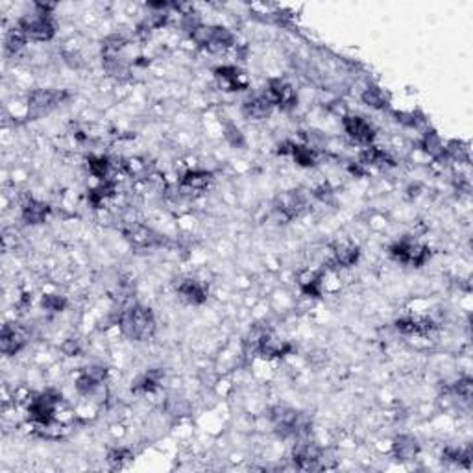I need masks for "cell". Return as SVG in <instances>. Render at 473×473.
Instances as JSON below:
<instances>
[{"mask_svg":"<svg viewBox=\"0 0 473 473\" xmlns=\"http://www.w3.org/2000/svg\"><path fill=\"white\" fill-rule=\"evenodd\" d=\"M429 255H431V252L425 244H420V242L411 241V239H402L390 246V257L396 262L407 264V267H423Z\"/></svg>","mask_w":473,"mask_h":473,"instance_id":"8992f818","label":"cell"},{"mask_svg":"<svg viewBox=\"0 0 473 473\" xmlns=\"http://www.w3.org/2000/svg\"><path fill=\"white\" fill-rule=\"evenodd\" d=\"M59 403H62V394H57L56 390L37 394L28 403V418L37 425L48 427L54 422V414Z\"/></svg>","mask_w":473,"mask_h":473,"instance_id":"5b68a950","label":"cell"},{"mask_svg":"<svg viewBox=\"0 0 473 473\" xmlns=\"http://www.w3.org/2000/svg\"><path fill=\"white\" fill-rule=\"evenodd\" d=\"M442 457L448 463L470 466L472 464V448H453V446H449V448L444 449Z\"/></svg>","mask_w":473,"mask_h":473,"instance_id":"f1b7e54d","label":"cell"},{"mask_svg":"<svg viewBox=\"0 0 473 473\" xmlns=\"http://www.w3.org/2000/svg\"><path fill=\"white\" fill-rule=\"evenodd\" d=\"M392 453L397 460L402 463H409V460H414L420 453V442H418L416 437L412 435H400V437L394 438V444H392Z\"/></svg>","mask_w":473,"mask_h":473,"instance_id":"ac0fdd59","label":"cell"},{"mask_svg":"<svg viewBox=\"0 0 473 473\" xmlns=\"http://www.w3.org/2000/svg\"><path fill=\"white\" fill-rule=\"evenodd\" d=\"M279 154L292 155V160L296 161L299 167H314L316 165V161H318L316 150L307 146V144L285 143L283 146H279Z\"/></svg>","mask_w":473,"mask_h":473,"instance_id":"d6986e66","label":"cell"},{"mask_svg":"<svg viewBox=\"0 0 473 473\" xmlns=\"http://www.w3.org/2000/svg\"><path fill=\"white\" fill-rule=\"evenodd\" d=\"M446 155L453 157L457 161H468L470 160V148L468 144L463 141H451L446 144Z\"/></svg>","mask_w":473,"mask_h":473,"instance_id":"836d02e7","label":"cell"},{"mask_svg":"<svg viewBox=\"0 0 473 473\" xmlns=\"http://www.w3.org/2000/svg\"><path fill=\"white\" fill-rule=\"evenodd\" d=\"M134 458V453L126 448H115L108 453V463L111 468H124Z\"/></svg>","mask_w":473,"mask_h":473,"instance_id":"1f68e13d","label":"cell"},{"mask_svg":"<svg viewBox=\"0 0 473 473\" xmlns=\"http://www.w3.org/2000/svg\"><path fill=\"white\" fill-rule=\"evenodd\" d=\"M396 330L403 334H429L435 324L425 316H403L396 320Z\"/></svg>","mask_w":473,"mask_h":473,"instance_id":"44dd1931","label":"cell"},{"mask_svg":"<svg viewBox=\"0 0 473 473\" xmlns=\"http://www.w3.org/2000/svg\"><path fill=\"white\" fill-rule=\"evenodd\" d=\"M41 305L48 313H62V311L67 309L69 304L65 296H59V294H45L41 299Z\"/></svg>","mask_w":473,"mask_h":473,"instance_id":"d6a6232c","label":"cell"},{"mask_svg":"<svg viewBox=\"0 0 473 473\" xmlns=\"http://www.w3.org/2000/svg\"><path fill=\"white\" fill-rule=\"evenodd\" d=\"M87 169L93 178L104 181L108 180L109 170H111V163H109V160L106 155H91L87 160Z\"/></svg>","mask_w":473,"mask_h":473,"instance_id":"4316f807","label":"cell"},{"mask_svg":"<svg viewBox=\"0 0 473 473\" xmlns=\"http://www.w3.org/2000/svg\"><path fill=\"white\" fill-rule=\"evenodd\" d=\"M276 209L285 220H294L307 209V195L304 190H285L276 200Z\"/></svg>","mask_w":473,"mask_h":473,"instance_id":"9c48e42d","label":"cell"},{"mask_svg":"<svg viewBox=\"0 0 473 473\" xmlns=\"http://www.w3.org/2000/svg\"><path fill=\"white\" fill-rule=\"evenodd\" d=\"M314 196H316L318 200L325 202V200H330L331 196H333V190H331L330 185H320L318 189L314 190Z\"/></svg>","mask_w":473,"mask_h":473,"instance_id":"f35d334b","label":"cell"},{"mask_svg":"<svg viewBox=\"0 0 473 473\" xmlns=\"http://www.w3.org/2000/svg\"><path fill=\"white\" fill-rule=\"evenodd\" d=\"M108 377V368L106 366H87L83 368L76 377V390L82 394V396H89L93 394L97 388L104 385V381Z\"/></svg>","mask_w":473,"mask_h":473,"instance_id":"7c38bea8","label":"cell"},{"mask_svg":"<svg viewBox=\"0 0 473 473\" xmlns=\"http://www.w3.org/2000/svg\"><path fill=\"white\" fill-rule=\"evenodd\" d=\"M294 464L298 466V470L304 472H316V470H324V458H322V451L318 446H314L311 442L298 444L294 449Z\"/></svg>","mask_w":473,"mask_h":473,"instance_id":"8fae6325","label":"cell"},{"mask_svg":"<svg viewBox=\"0 0 473 473\" xmlns=\"http://www.w3.org/2000/svg\"><path fill=\"white\" fill-rule=\"evenodd\" d=\"M65 97L67 94L62 91H54V89H36L28 94V115L31 118H39L50 113L52 109H56L62 104Z\"/></svg>","mask_w":473,"mask_h":473,"instance_id":"52a82bcc","label":"cell"},{"mask_svg":"<svg viewBox=\"0 0 473 473\" xmlns=\"http://www.w3.org/2000/svg\"><path fill=\"white\" fill-rule=\"evenodd\" d=\"M118 327L120 333L129 340L135 342H144L154 337L155 333V316L152 309L144 305H129L124 309L118 318Z\"/></svg>","mask_w":473,"mask_h":473,"instance_id":"6da1fadb","label":"cell"},{"mask_svg":"<svg viewBox=\"0 0 473 473\" xmlns=\"http://www.w3.org/2000/svg\"><path fill=\"white\" fill-rule=\"evenodd\" d=\"M360 257V248L351 242H342L333 248V259L337 267L351 268Z\"/></svg>","mask_w":473,"mask_h":473,"instance_id":"7402d4cb","label":"cell"},{"mask_svg":"<svg viewBox=\"0 0 473 473\" xmlns=\"http://www.w3.org/2000/svg\"><path fill=\"white\" fill-rule=\"evenodd\" d=\"M215 76L220 83L222 89L226 91H244L248 87V78L241 69L233 67V65H222L215 69Z\"/></svg>","mask_w":473,"mask_h":473,"instance_id":"5bb4252c","label":"cell"},{"mask_svg":"<svg viewBox=\"0 0 473 473\" xmlns=\"http://www.w3.org/2000/svg\"><path fill=\"white\" fill-rule=\"evenodd\" d=\"M362 102H365L366 106H370V108L385 109L386 106H388V97H386V93L383 89L372 85V87H368L365 93H362Z\"/></svg>","mask_w":473,"mask_h":473,"instance_id":"f546056e","label":"cell"},{"mask_svg":"<svg viewBox=\"0 0 473 473\" xmlns=\"http://www.w3.org/2000/svg\"><path fill=\"white\" fill-rule=\"evenodd\" d=\"M17 30L30 41H50L56 36V26L50 13L37 8L34 13H26L17 21Z\"/></svg>","mask_w":473,"mask_h":473,"instance_id":"7a4b0ae2","label":"cell"},{"mask_svg":"<svg viewBox=\"0 0 473 473\" xmlns=\"http://www.w3.org/2000/svg\"><path fill=\"white\" fill-rule=\"evenodd\" d=\"M48 215H50V207L48 204L41 200H36V198H30L26 200V204L22 206L21 216L22 220L28 224V226H39L43 222L47 220Z\"/></svg>","mask_w":473,"mask_h":473,"instance_id":"ffe728a7","label":"cell"},{"mask_svg":"<svg viewBox=\"0 0 473 473\" xmlns=\"http://www.w3.org/2000/svg\"><path fill=\"white\" fill-rule=\"evenodd\" d=\"M472 379L470 377H464V379H458L455 385H453V392L457 394L458 397H463L464 402H470L472 400Z\"/></svg>","mask_w":473,"mask_h":473,"instance_id":"d590c367","label":"cell"},{"mask_svg":"<svg viewBox=\"0 0 473 473\" xmlns=\"http://www.w3.org/2000/svg\"><path fill=\"white\" fill-rule=\"evenodd\" d=\"M342 126H344L348 137L355 143L362 144V146H372V143L376 139V128L359 115H346L342 118Z\"/></svg>","mask_w":473,"mask_h":473,"instance_id":"30bf717a","label":"cell"},{"mask_svg":"<svg viewBox=\"0 0 473 473\" xmlns=\"http://www.w3.org/2000/svg\"><path fill=\"white\" fill-rule=\"evenodd\" d=\"M302 290L307 296H314V298H318L320 294H322V276L320 274H313L311 278L305 279L304 283H302Z\"/></svg>","mask_w":473,"mask_h":473,"instance_id":"e575fe53","label":"cell"},{"mask_svg":"<svg viewBox=\"0 0 473 473\" xmlns=\"http://www.w3.org/2000/svg\"><path fill=\"white\" fill-rule=\"evenodd\" d=\"M190 37H192V41L196 45H200L202 48H207L209 52L227 50L235 43V36L224 26L200 24L190 31Z\"/></svg>","mask_w":473,"mask_h":473,"instance_id":"277c9868","label":"cell"},{"mask_svg":"<svg viewBox=\"0 0 473 473\" xmlns=\"http://www.w3.org/2000/svg\"><path fill=\"white\" fill-rule=\"evenodd\" d=\"M422 148L425 150L427 154L432 155L435 160L446 157V144L442 143V139H440L435 132H427V134L423 135Z\"/></svg>","mask_w":473,"mask_h":473,"instance_id":"83f0119b","label":"cell"},{"mask_svg":"<svg viewBox=\"0 0 473 473\" xmlns=\"http://www.w3.org/2000/svg\"><path fill=\"white\" fill-rule=\"evenodd\" d=\"M26 344V334L21 327H17L15 324H6L2 327V334H0V351L8 357L17 355L24 348Z\"/></svg>","mask_w":473,"mask_h":473,"instance_id":"9a60e30c","label":"cell"},{"mask_svg":"<svg viewBox=\"0 0 473 473\" xmlns=\"http://www.w3.org/2000/svg\"><path fill=\"white\" fill-rule=\"evenodd\" d=\"M62 350H63V353L69 355V357H74V355H78L80 353V350H82V348H80V340L67 339L65 342H63Z\"/></svg>","mask_w":473,"mask_h":473,"instance_id":"74e56055","label":"cell"},{"mask_svg":"<svg viewBox=\"0 0 473 473\" xmlns=\"http://www.w3.org/2000/svg\"><path fill=\"white\" fill-rule=\"evenodd\" d=\"M226 139L232 146H242L244 144V137H242L241 129L236 126H227L226 128Z\"/></svg>","mask_w":473,"mask_h":473,"instance_id":"8d00e7d4","label":"cell"},{"mask_svg":"<svg viewBox=\"0 0 473 473\" xmlns=\"http://www.w3.org/2000/svg\"><path fill=\"white\" fill-rule=\"evenodd\" d=\"M264 94L272 102L274 108L283 109V111H290L298 104V97H296V91L292 89V85L285 82V80H279V78H274V80L268 82Z\"/></svg>","mask_w":473,"mask_h":473,"instance_id":"ba28073f","label":"cell"},{"mask_svg":"<svg viewBox=\"0 0 473 473\" xmlns=\"http://www.w3.org/2000/svg\"><path fill=\"white\" fill-rule=\"evenodd\" d=\"M360 165L377 167V169H385V167H394V160L388 152L377 146H368V148L360 154Z\"/></svg>","mask_w":473,"mask_h":473,"instance_id":"cb8c5ba5","label":"cell"},{"mask_svg":"<svg viewBox=\"0 0 473 473\" xmlns=\"http://www.w3.org/2000/svg\"><path fill=\"white\" fill-rule=\"evenodd\" d=\"M207 287L198 279H181L178 285V296L189 305H202L207 302Z\"/></svg>","mask_w":473,"mask_h":473,"instance_id":"2e32d148","label":"cell"},{"mask_svg":"<svg viewBox=\"0 0 473 473\" xmlns=\"http://www.w3.org/2000/svg\"><path fill=\"white\" fill-rule=\"evenodd\" d=\"M26 41H28V39H26V37L22 36L19 30L10 31V34H8V37H6V43H4L6 54H10V56H15V54H19V52L24 48Z\"/></svg>","mask_w":473,"mask_h":473,"instance_id":"4dcf8cb0","label":"cell"},{"mask_svg":"<svg viewBox=\"0 0 473 473\" xmlns=\"http://www.w3.org/2000/svg\"><path fill=\"white\" fill-rule=\"evenodd\" d=\"M268 418L274 431L281 437H298V435H304L309 427L307 418L290 407H274Z\"/></svg>","mask_w":473,"mask_h":473,"instance_id":"3957f363","label":"cell"},{"mask_svg":"<svg viewBox=\"0 0 473 473\" xmlns=\"http://www.w3.org/2000/svg\"><path fill=\"white\" fill-rule=\"evenodd\" d=\"M161 379H163V372L161 370H150L139 377L134 383V392H141V394H152L160 388Z\"/></svg>","mask_w":473,"mask_h":473,"instance_id":"d4e9b609","label":"cell"},{"mask_svg":"<svg viewBox=\"0 0 473 473\" xmlns=\"http://www.w3.org/2000/svg\"><path fill=\"white\" fill-rule=\"evenodd\" d=\"M274 111L272 102L268 100L267 94H255V97L248 98L242 104V115L252 120H262V118L270 117Z\"/></svg>","mask_w":473,"mask_h":473,"instance_id":"e0dca14e","label":"cell"},{"mask_svg":"<svg viewBox=\"0 0 473 473\" xmlns=\"http://www.w3.org/2000/svg\"><path fill=\"white\" fill-rule=\"evenodd\" d=\"M122 235L126 241L137 248H154L163 242L160 233H155L152 227L143 226V224H128L122 230Z\"/></svg>","mask_w":473,"mask_h":473,"instance_id":"4fadbf2b","label":"cell"},{"mask_svg":"<svg viewBox=\"0 0 473 473\" xmlns=\"http://www.w3.org/2000/svg\"><path fill=\"white\" fill-rule=\"evenodd\" d=\"M113 192H115V181L104 180L100 185L89 190L87 200L93 207H100L104 202L108 200L109 196H113Z\"/></svg>","mask_w":473,"mask_h":473,"instance_id":"484cf974","label":"cell"},{"mask_svg":"<svg viewBox=\"0 0 473 473\" xmlns=\"http://www.w3.org/2000/svg\"><path fill=\"white\" fill-rule=\"evenodd\" d=\"M213 183V174L207 170H189L181 176L180 185L187 190H204Z\"/></svg>","mask_w":473,"mask_h":473,"instance_id":"603a6c76","label":"cell"}]
</instances>
